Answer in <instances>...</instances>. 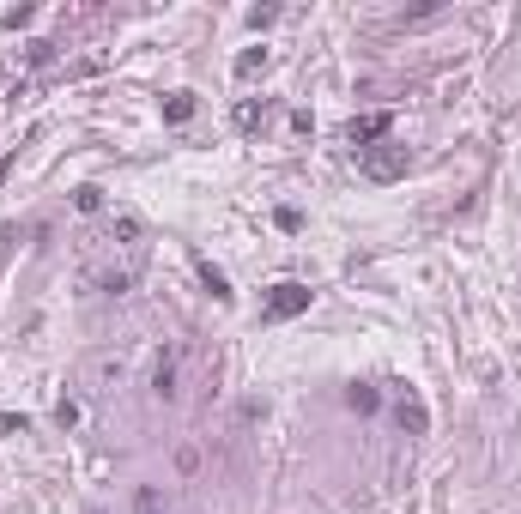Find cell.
I'll return each mask as SVG.
<instances>
[{
    "label": "cell",
    "instance_id": "cell-1",
    "mask_svg": "<svg viewBox=\"0 0 521 514\" xmlns=\"http://www.w3.org/2000/svg\"><path fill=\"white\" fill-rule=\"evenodd\" d=\"M309 284H297V279H286V284H273L267 291V303H261V321H291V315H303L309 309Z\"/></svg>",
    "mask_w": 521,
    "mask_h": 514
},
{
    "label": "cell",
    "instance_id": "cell-2",
    "mask_svg": "<svg viewBox=\"0 0 521 514\" xmlns=\"http://www.w3.org/2000/svg\"><path fill=\"white\" fill-rule=\"evenodd\" d=\"M151 394L158 399L182 394V351H158V364H151Z\"/></svg>",
    "mask_w": 521,
    "mask_h": 514
},
{
    "label": "cell",
    "instance_id": "cell-3",
    "mask_svg": "<svg viewBox=\"0 0 521 514\" xmlns=\"http://www.w3.org/2000/svg\"><path fill=\"white\" fill-rule=\"evenodd\" d=\"M364 176H370V182H394V176H406V146L364 151Z\"/></svg>",
    "mask_w": 521,
    "mask_h": 514
},
{
    "label": "cell",
    "instance_id": "cell-4",
    "mask_svg": "<svg viewBox=\"0 0 521 514\" xmlns=\"http://www.w3.org/2000/svg\"><path fill=\"white\" fill-rule=\"evenodd\" d=\"M388 128H394V116H388V109H376V116H358L352 128H346V139H352L358 151H370V139H382Z\"/></svg>",
    "mask_w": 521,
    "mask_h": 514
},
{
    "label": "cell",
    "instance_id": "cell-5",
    "mask_svg": "<svg viewBox=\"0 0 521 514\" xmlns=\"http://www.w3.org/2000/svg\"><path fill=\"white\" fill-rule=\"evenodd\" d=\"M394 417H401V430H406V436H424V430H431V412H424V399H419V394H401Z\"/></svg>",
    "mask_w": 521,
    "mask_h": 514
},
{
    "label": "cell",
    "instance_id": "cell-6",
    "mask_svg": "<svg viewBox=\"0 0 521 514\" xmlns=\"http://www.w3.org/2000/svg\"><path fill=\"white\" fill-rule=\"evenodd\" d=\"M194 272H201V284H206V291H213L219 303H231V279H224V272L206 261V254H194Z\"/></svg>",
    "mask_w": 521,
    "mask_h": 514
},
{
    "label": "cell",
    "instance_id": "cell-7",
    "mask_svg": "<svg viewBox=\"0 0 521 514\" xmlns=\"http://www.w3.org/2000/svg\"><path fill=\"white\" fill-rule=\"evenodd\" d=\"M164 121H170V128H182V121H194V91H170V103H164Z\"/></svg>",
    "mask_w": 521,
    "mask_h": 514
},
{
    "label": "cell",
    "instance_id": "cell-8",
    "mask_svg": "<svg viewBox=\"0 0 521 514\" xmlns=\"http://www.w3.org/2000/svg\"><path fill=\"white\" fill-rule=\"evenodd\" d=\"M231 121H236V128H243V133H255V128H261V121H267V103L243 98V103H236V109H231Z\"/></svg>",
    "mask_w": 521,
    "mask_h": 514
},
{
    "label": "cell",
    "instance_id": "cell-9",
    "mask_svg": "<svg viewBox=\"0 0 521 514\" xmlns=\"http://www.w3.org/2000/svg\"><path fill=\"white\" fill-rule=\"evenodd\" d=\"M91 382H98V394H109V387L121 382V357H98V364H91Z\"/></svg>",
    "mask_w": 521,
    "mask_h": 514
},
{
    "label": "cell",
    "instance_id": "cell-10",
    "mask_svg": "<svg viewBox=\"0 0 521 514\" xmlns=\"http://www.w3.org/2000/svg\"><path fill=\"white\" fill-rule=\"evenodd\" d=\"M346 406H352V412H364V417H370L376 406H382V394H376V387H364V382H352V387H346Z\"/></svg>",
    "mask_w": 521,
    "mask_h": 514
},
{
    "label": "cell",
    "instance_id": "cell-11",
    "mask_svg": "<svg viewBox=\"0 0 521 514\" xmlns=\"http://www.w3.org/2000/svg\"><path fill=\"white\" fill-rule=\"evenodd\" d=\"M73 206H79L85 218H91V212H103V188H91V182H85V188H73Z\"/></svg>",
    "mask_w": 521,
    "mask_h": 514
},
{
    "label": "cell",
    "instance_id": "cell-12",
    "mask_svg": "<svg viewBox=\"0 0 521 514\" xmlns=\"http://www.w3.org/2000/svg\"><path fill=\"white\" fill-rule=\"evenodd\" d=\"M267 67V49H249V55H236V79H255Z\"/></svg>",
    "mask_w": 521,
    "mask_h": 514
},
{
    "label": "cell",
    "instance_id": "cell-13",
    "mask_svg": "<svg viewBox=\"0 0 521 514\" xmlns=\"http://www.w3.org/2000/svg\"><path fill=\"white\" fill-rule=\"evenodd\" d=\"M55 424H61V430H68V424H79V406H73V399H61V406H55Z\"/></svg>",
    "mask_w": 521,
    "mask_h": 514
},
{
    "label": "cell",
    "instance_id": "cell-14",
    "mask_svg": "<svg viewBox=\"0 0 521 514\" xmlns=\"http://www.w3.org/2000/svg\"><path fill=\"white\" fill-rule=\"evenodd\" d=\"M273 18H279V6H255V13H249V25H255V31H267Z\"/></svg>",
    "mask_w": 521,
    "mask_h": 514
},
{
    "label": "cell",
    "instance_id": "cell-15",
    "mask_svg": "<svg viewBox=\"0 0 521 514\" xmlns=\"http://www.w3.org/2000/svg\"><path fill=\"white\" fill-rule=\"evenodd\" d=\"M0 436H25V417H18V412H0Z\"/></svg>",
    "mask_w": 521,
    "mask_h": 514
},
{
    "label": "cell",
    "instance_id": "cell-16",
    "mask_svg": "<svg viewBox=\"0 0 521 514\" xmlns=\"http://www.w3.org/2000/svg\"><path fill=\"white\" fill-rule=\"evenodd\" d=\"M13 164H18V158L6 151V158H0V188H6V176H13Z\"/></svg>",
    "mask_w": 521,
    "mask_h": 514
}]
</instances>
